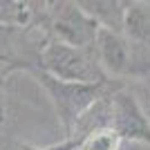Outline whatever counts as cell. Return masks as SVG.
I'll use <instances>...</instances> for the list:
<instances>
[{"instance_id":"6da1fadb","label":"cell","mask_w":150,"mask_h":150,"mask_svg":"<svg viewBox=\"0 0 150 150\" xmlns=\"http://www.w3.org/2000/svg\"><path fill=\"white\" fill-rule=\"evenodd\" d=\"M40 72L65 83L81 85H105L108 76L103 74L94 50L72 47L61 40H52L40 54Z\"/></svg>"},{"instance_id":"7a4b0ae2","label":"cell","mask_w":150,"mask_h":150,"mask_svg":"<svg viewBox=\"0 0 150 150\" xmlns=\"http://www.w3.org/2000/svg\"><path fill=\"white\" fill-rule=\"evenodd\" d=\"M40 83L45 85V90L50 92L54 105H56L58 119L65 125V130L72 134L74 128H79V121L85 117L90 108L96 101L103 99V90L105 85H81V83H65L56 81L47 76L45 72H40Z\"/></svg>"},{"instance_id":"3957f363","label":"cell","mask_w":150,"mask_h":150,"mask_svg":"<svg viewBox=\"0 0 150 150\" xmlns=\"http://www.w3.org/2000/svg\"><path fill=\"white\" fill-rule=\"evenodd\" d=\"M108 128L117 132V137L123 141H141L150 146V121L137 99L125 90H117L110 94V119Z\"/></svg>"},{"instance_id":"277c9868","label":"cell","mask_w":150,"mask_h":150,"mask_svg":"<svg viewBox=\"0 0 150 150\" xmlns=\"http://www.w3.org/2000/svg\"><path fill=\"white\" fill-rule=\"evenodd\" d=\"M96 29H99V23L92 16H88L81 5H74V2L61 5L56 18H54L56 40H61L65 45H72V47L92 50Z\"/></svg>"},{"instance_id":"5b68a950","label":"cell","mask_w":150,"mask_h":150,"mask_svg":"<svg viewBox=\"0 0 150 150\" xmlns=\"http://www.w3.org/2000/svg\"><path fill=\"white\" fill-rule=\"evenodd\" d=\"M94 56L99 61L105 76H121L130 69V43L119 31H112L108 27H99L94 36Z\"/></svg>"},{"instance_id":"8992f818","label":"cell","mask_w":150,"mask_h":150,"mask_svg":"<svg viewBox=\"0 0 150 150\" xmlns=\"http://www.w3.org/2000/svg\"><path fill=\"white\" fill-rule=\"evenodd\" d=\"M123 29L130 40L139 45H150V9L141 5H123Z\"/></svg>"},{"instance_id":"52a82bcc","label":"cell","mask_w":150,"mask_h":150,"mask_svg":"<svg viewBox=\"0 0 150 150\" xmlns=\"http://www.w3.org/2000/svg\"><path fill=\"white\" fill-rule=\"evenodd\" d=\"M121 139L112 128H94L81 137L79 150H119Z\"/></svg>"},{"instance_id":"ba28073f","label":"cell","mask_w":150,"mask_h":150,"mask_svg":"<svg viewBox=\"0 0 150 150\" xmlns=\"http://www.w3.org/2000/svg\"><path fill=\"white\" fill-rule=\"evenodd\" d=\"M79 144H81V137L67 139V141H61V144L47 146V148H40V150H79Z\"/></svg>"}]
</instances>
